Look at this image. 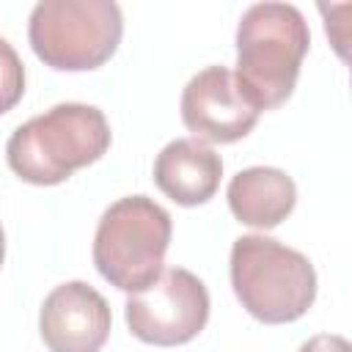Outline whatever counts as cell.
I'll return each mask as SVG.
<instances>
[{
  "instance_id": "6da1fadb",
  "label": "cell",
  "mask_w": 352,
  "mask_h": 352,
  "mask_svg": "<svg viewBox=\"0 0 352 352\" xmlns=\"http://www.w3.org/2000/svg\"><path fill=\"white\" fill-rule=\"evenodd\" d=\"M308 44V22L292 3H256L242 14L234 77L258 113L280 107L294 94Z\"/></svg>"
},
{
  "instance_id": "7a4b0ae2",
  "label": "cell",
  "mask_w": 352,
  "mask_h": 352,
  "mask_svg": "<svg viewBox=\"0 0 352 352\" xmlns=\"http://www.w3.org/2000/svg\"><path fill=\"white\" fill-rule=\"evenodd\" d=\"M107 148L110 124L104 113L94 104L60 102L11 132L6 160L22 182L52 187L102 160Z\"/></svg>"
},
{
  "instance_id": "3957f363",
  "label": "cell",
  "mask_w": 352,
  "mask_h": 352,
  "mask_svg": "<svg viewBox=\"0 0 352 352\" xmlns=\"http://www.w3.org/2000/svg\"><path fill=\"white\" fill-rule=\"evenodd\" d=\"M228 270L236 300L264 324L297 322L316 300V270L308 256L272 236L242 234L234 239Z\"/></svg>"
},
{
  "instance_id": "277c9868",
  "label": "cell",
  "mask_w": 352,
  "mask_h": 352,
  "mask_svg": "<svg viewBox=\"0 0 352 352\" xmlns=\"http://www.w3.org/2000/svg\"><path fill=\"white\" fill-rule=\"evenodd\" d=\"M170 214L148 195H126L104 209L94 234V264L121 292H143L165 270Z\"/></svg>"
},
{
  "instance_id": "5b68a950",
  "label": "cell",
  "mask_w": 352,
  "mask_h": 352,
  "mask_svg": "<svg viewBox=\"0 0 352 352\" xmlns=\"http://www.w3.org/2000/svg\"><path fill=\"white\" fill-rule=\"evenodd\" d=\"M124 36L113 0H41L30 11L28 41L55 72H91L107 63Z\"/></svg>"
},
{
  "instance_id": "8992f818",
  "label": "cell",
  "mask_w": 352,
  "mask_h": 352,
  "mask_svg": "<svg viewBox=\"0 0 352 352\" xmlns=\"http://www.w3.org/2000/svg\"><path fill=\"white\" fill-rule=\"evenodd\" d=\"M124 319L138 341L154 346H179L192 341L206 327L209 292L190 270L168 267L151 286L126 300Z\"/></svg>"
},
{
  "instance_id": "52a82bcc",
  "label": "cell",
  "mask_w": 352,
  "mask_h": 352,
  "mask_svg": "<svg viewBox=\"0 0 352 352\" xmlns=\"http://www.w3.org/2000/svg\"><path fill=\"white\" fill-rule=\"evenodd\" d=\"M258 116L226 66L201 69L182 91V121L201 143H236L250 135Z\"/></svg>"
},
{
  "instance_id": "ba28073f",
  "label": "cell",
  "mask_w": 352,
  "mask_h": 352,
  "mask_svg": "<svg viewBox=\"0 0 352 352\" xmlns=\"http://www.w3.org/2000/svg\"><path fill=\"white\" fill-rule=\"evenodd\" d=\"M110 327L107 300L85 280H66L41 302L38 333L50 352H99Z\"/></svg>"
},
{
  "instance_id": "9c48e42d",
  "label": "cell",
  "mask_w": 352,
  "mask_h": 352,
  "mask_svg": "<svg viewBox=\"0 0 352 352\" xmlns=\"http://www.w3.org/2000/svg\"><path fill=\"white\" fill-rule=\"evenodd\" d=\"M220 176V154L195 138L170 140L154 160V184L179 206L206 204L217 192Z\"/></svg>"
},
{
  "instance_id": "30bf717a",
  "label": "cell",
  "mask_w": 352,
  "mask_h": 352,
  "mask_svg": "<svg viewBox=\"0 0 352 352\" xmlns=\"http://www.w3.org/2000/svg\"><path fill=\"white\" fill-rule=\"evenodd\" d=\"M231 214L250 226V228H275L280 226L294 204H297V184L294 179L280 168L253 165L239 170L226 190Z\"/></svg>"
},
{
  "instance_id": "8fae6325",
  "label": "cell",
  "mask_w": 352,
  "mask_h": 352,
  "mask_svg": "<svg viewBox=\"0 0 352 352\" xmlns=\"http://www.w3.org/2000/svg\"><path fill=\"white\" fill-rule=\"evenodd\" d=\"M25 94V66L16 50L0 38V116L14 110Z\"/></svg>"
},
{
  "instance_id": "7c38bea8",
  "label": "cell",
  "mask_w": 352,
  "mask_h": 352,
  "mask_svg": "<svg viewBox=\"0 0 352 352\" xmlns=\"http://www.w3.org/2000/svg\"><path fill=\"white\" fill-rule=\"evenodd\" d=\"M297 352H352V346H349V341L344 336L319 333V336H311Z\"/></svg>"
},
{
  "instance_id": "4fadbf2b",
  "label": "cell",
  "mask_w": 352,
  "mask_h": 352,
  "mask_svg": "<svg viewBox=\"0 0 352 352\" xmlns=\"http://www.w3.org/2000/svg\"><path fill=\"white\" fill-rule=\"evenodd\" d=\"M3 258H6V231L0 226V267H3Z\"/></svg>"
}]
</instances>
